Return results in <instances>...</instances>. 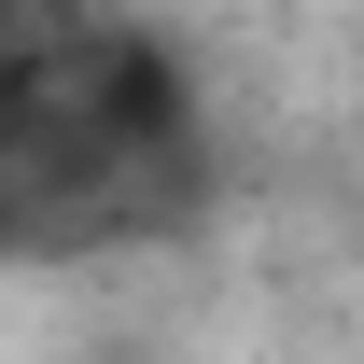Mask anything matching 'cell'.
Wrapping results in <instances>:
<instances>
[{
    "mask_svg": "<svg viewBox=\"0 0 364 364\" xmlns=\"http://www.w3.org/2000/svg\"><path fill=\"white\" fill-rule=\"evenodd\" d=\"M168 127V70L112 0H0V168H112Z\"/></svg>",
    "mask_w": 364,
    "mask_h": 364,
    "instance_id": "cell-1",
    "label": "cell"
}]
</instances>
